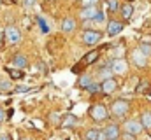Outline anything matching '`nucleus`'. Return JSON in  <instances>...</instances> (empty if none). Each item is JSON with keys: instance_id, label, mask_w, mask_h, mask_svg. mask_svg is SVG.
Instances as JSON below:
<instances>
[{"instance_id": "obj_25", "label": "nucleus", "mask_w": 151, "mask_h": 140, "mask_svg": "<svg viewBox=\"0 0 151 140\" xmlns=\"http://www.w3.org/2000/svg\"><path fill=\"white\" fill-rule=\"evenodd\" d=\"M107 5H109V9H111V11H118V7H119L118 0H107Z\"/></svg>"}, {"instance_id": "obj_15", "label": "nucleus", "mask_w": 151, "mask_h": 140, "mask_svg": "<svg viewBox=\"0 0 151 140\" xmlns=\"http://www.w3.org/2000/svg\"><path fill=\"white\" fill-rule=\"evenodd\" d=\"M119 11H121V16H123L125 19H130V18L134 16V7H132L130 4L121 5V7H119Z\"/></svg>"}, {"instance_id": "obj_3", "label": "nucleus", "mask_w": 151, "mask_h": 140, "mask_svg": "<svg viewBox=\"0 0 151 140\" xmlns=\"http://www.w3.org/2000/svg\"><path fill=\"white\" fill-rule=\"evenodd\" d=\"M130 110V104L127 100H114L111 105V116L116 119H123Z\"/></svg>"}, {"instance_id": "obj_23", "label": "nucleus", "mask_w": 151, "mask_h": 140, "mask_svg": "<svg viewBox=\"0 0 151 140\" xmlns=\"http://www.w3.org/2000/svg\"><path fill=\"white\" fill-rule=\"evenodd\" d=\"M9 74H11V77H14V79H21V77L25 75L21 70H14V69H9Z\"/></svg>"}, {"instance_id": "obj_14", "label": "nucleus", "mask_w": 151, "mask_h": 140, "mask_svg": "<svg viewBox=\"0 0 151 140\" xmlns=\"http://www.w3.org/2000/svg\"><path fill=\"white\" fill-rule=\"evenodd\" d=\"M12 65L19 70L27 69V67H28V60H27V56H23V54H16V56L12 58Z\"/></svg>"}, {"instance_id": "obj_21", "label": "nucleus", "mask_w": 151, "mask_h": 140, "mask_svg": "<svg viewBox=\"0 0 151 140\" xmlns=\"http://www.w3.org/2000/svg\"><path fill=\"white\" fill-rule=\"evenodd\" d=\"M139 49L146 54V56H151V44H146V42H141V46H139Z\"/></svg>"}, {"instance_id": "obj_36", "label": "nucleus", "mask_w": 151, "mask_h": 140, "mask_svg": "<svg viewBox=\"0 0 151 140\" xmlns=\"http://www.w3.org/2000/svg\"><path fill=\"white\" fill-rule=\"evenodd\" d=\"M23 140H28V139H23Z\"/></svg>"}, {"instance_id": "obj_9", "label": "nucleus", "mask_w": 151, "mask_h": 140, "mask_svg": "<svg viewBox=\"0 0 151 140\" xmlns=\"http://www.w3.org/2000/svg\"><path fill=\"white\" fill-rule=\"evenodd\" d=\"M121 30H123V23H121V21L111 19V21L107 23V35H109V37H116Z\"/></svg>"}, {"instance_id": "obj_17", "label": "nucleus", "mask_w": 151, "mask_h": 140, "mask_svg": "<svg viewBox=\"0 0 151 140\" xmlns=\"http://www.w3.org/2000/svg\"><path fill=\"white\" fill-rule=\"evenodd\" d=\"M77 84H79V88L88 89L93 82H91V77H90V75H81V77H79V81H77Z\"/></svg>"}, {"instance_id": "obj_19", "label": "nucleus", "mask_w": 151, "mask_h": 140, "mask_svg": "<svg viewBox=\"0 0 151 140\" xmlns=\"http://www.w3.org/2000/svg\"><path fill=\"white\" fill-rule=\"evenodd\" d=\"M99 74H100V79H102V81H107V79H113V74H114V72L111 69H104V67H102Z\"/></svg>"}, {"instance_id": "obj_24", "label": "nucleus", "mask_w": 151, "mask_h": 140, "mask_svg": "<svg viewBox=\"0 0 151 140\" xmlns=\"http://www.w3.org/2000/svg\"><path fill=\"white\" fill-rule=\"evenodd\" d=\"M37 21H39V25H40V30H42V34H47V32H49V26L46 25V21H44L42 18H39Z\"/></svg>"}, {"instance_id": "obj_10", "label": "nucleus", "mask_w": 151, "mask_h": 140, "mask_svg": "<svg viewBox=\"0 0 151 140\" xmlns=\"http://www.w3.org/2000/svg\"><path fill=\"white\" fill-rule=\"evenodd\" d=\"M111 70H113L114 74H125L127 70H128V65H127V61L125 60H114L113 63H111Z\"/></svg>"}, {"instance_id": "obj_27", "label": "nucleus", "mask_w": 151, "mask_h": 140, "mask_svg": "<svg viewBox=\"0 0 151 140\" xmlns=\"http://www.w3.org/2000/svg\"><path fill=\"white\" fill-rule=\"evenodd\" d=\"M88 91H90L91 95H95V93H99V91H100V84H91V86L88 88Z\"/></svg>"}, {"instance_id": "obj_11", "label": "nucleus", "mask_w": 151, "mask_h": 140, "mask_svg": "<svg viewBox=\"0 0 151 140\" xmlns=\"http://www.w3.org/2000/svg\"><path fill=\"white\" fill-rule=\"evenodd\" d=\"M104 131H106V135H107V139H109V140L119 139V126H118V124H114V123L107 124Z\"/></svg>"}, {"instance_id": "obj_35", "label": "nucleus", "mask_w": 151, "mask_h": 140, "mask_svg": "<svg viewBox=\"0 0 151 140\" xmlns=\"http://www.w3.org/2000/svg\"><path fill=\"white\" fill-rule=\"evenodd\" d=\"M0 39H2V34H0Z\"/></svg>"}, {"instance_id": "obj_33", "label": "nucleus", "mask_w": 151, "mask_h": 140, "mask_svg": "<svg viewBox=\"0 0 151 140\" xmlns=\"http://www.w3.org/2000/svg\"><path fill=\"white\" fill-rule=\"evenodd\" d=\"M4 119H5V110H4V109H0V123H2Z\"/></svg>"}, {"instance_id": "obj_34", "label": "nucleus", "mask_w": 151, "mask_h": 140, "mask_svg": "<svg viewBox=\"0 0 151 140\" xmlns=\"http://www.w3.org/2000/svg\"><path fill=\"white\" fill-rule=\"evenodd\" d=\"M16 91H18V93H19V91H28V88H25V86H18Z\"/></svg>"}, {"instance_id": "obj_7", "label": "nucleus", "mask_w": 151, "mask_h": 140, "mask_svg": "<svg viewBox=\"0 0 151 140\" xmlns=\"http://www.w3.org/2000/svg\"><path fill=\"white\" fill-rule=\"evenodd\" d=\"M100 39H102V34H100V32L86 30V32L83 34V42H84L86 46H95V44H97Z\"/></svg>"}, {"instance_id": "obj_20", "label": "nucleus", "mask_w": 151, "mask_h": 140, "mask_svg": "<svg viewBox=\"0 0 151 140\" xmlns=\"http://www.w3.org/2000/svg\"><path fill=\"white\" fill-rule=\"evenodd\" d=\"M99 135H100V131H97V130H88V131L84 133V140H99Z\"/></svg>"}, {"instance_id": "obj_26", "label": "nucleus", "mask_w": 151, "mask_h": 140, "mask_svg": "<svg viewBox=\"0 0 151 140\" xmlns=\"http://www.w3.org/2000/svg\"><path fill=\"white\" fill-rule=\"evenodd\" d=\"M99 0H81V4H83V7H95V4H97Z\"/></svg>"}, {"instance_id": "obj_8", "label": "nucleus", "mask_w": 151, "mask_h": 140, "mask_svg": "<svg viewBox=\"0 0 151 140\" xmlns=\"http://www.w3.org/2000/svg\"><path fill=\"white\" fill-rule=\"evenodd\" d=\"M116 88H118V82L114 79H107V81L100 82V93H104V95H111Z\"/></svg>"}, {"instance_id": "obj_12", "label": "nucleus", "mask_w": 151, "mask_h": 140, "mask_svg": "<svg viewBox=\"0 0 151 140\" xmlns=\"http://www.w3.org/2000/svg\"><path fill=\"white\" fill-rule=\"evenodd\" d=\"M141 124H142V128L144 130H148V133H151V110H144L142 114H141Z\"/></svg>"}, {"instance_id": "obj_1", "label": "nucleus", "mask_w": 151, "mask_h": 140, "mask_svg": "<svg viewBox=\"0 0 151 140\" xmlns=\"http://www.w3.org/2000/svg\"><path fill=\"white\" fill-rule=\"evenodd\" d=\"M99 54H100V51H99V49L86 53V54L83 56V60H81L77 65H74V67H72V72H74V74H81V72H83V69H86L88 65H91V63H95V61L99 60Z\"/></svg>"}, {"instance_id": "obj_37", "label": "nucleus", "mask_w": 151, "mask_h": 140, "mask_svg": "<svg viewBox=\"0 0 151 140\" xmlns=\"http://www.w3.org/2000/svg\"><path fill=\"white\" fill-rule=\"evenodd\" d=\"M114 140H118V139H114Z\"/></svg>"}, {"instance_id": "obj_6", "label": "nucleus", "mask_w": 151, "mask_h": 140, "mask_svg": "<svg viewBox=\"0 0 151 140\" xmlns=\"http://www.w3.org/2000/svg\"><path fill=\"white\" fill-rule=\"evenodd\" d=\"M132 61H134L139 69H144V67L148 65V56H146L139 47H137V49H134V51H132Z\"/></svg>"}, {"instance_id": "obj_2", "label": "nucleus", "mask_w": 151, "mask_h": 140, "mask_svg": "<svg viewBox=\"0 0 151 140\" xmlns=\"http://www.w3.org/2000/svg\"><path fill=\"white\" fill-rule=\"evenodd\" d=\"M109 116H111V110H107V107L102 105V104H97V105H93V107L90 109V117H91L93 121H97V123L107 121Z\"/></svg>"}, {"instance_id": "obj_28", "label": "nucleus", "mask_w": 151, "mask_h": 140, "mask_svg": "<svg viewBox=\"0 0 151 140\" xmlns=\"http://www.w3.org/2000/svg\"><path fill=\"white\" fill-rule=\"evenodd\" d=\"M104 19H106V14H104V12H99V14L95 16V19H93V21H97V23H102Z\"/></svg>"}, {"instance_id": "obj_32", "label": "nucleus", "mask_w": 151, "mask_h": 140, "mask_svg": "<svg viewBox=\"0 0 151 140\" xmlns=\"http://www.w3.org/2000/svg\"><path fill=\"white\" fill-rule=\"evenodd\" d=\"M99 140H109V139H107V135H106V131H100V135H99Z\"/></svg>"}, {"instance_id": "obj_22", "label": "nucleus", "mask_w": 151, "mask_h": 140, "mask_svg": "<svg viewBox=\"0 0 151 140\" xmlns=\"http://www.w3.org/2000/svg\"><path fill=\"white\" fill-rule=\"evenodd\" d=\"M0 91L4 93H7V91H11V81H0Z\"/></svg>"}, {"instance_id": "obj_18", "label": "nucleus", "mask_w": 151, "mask_h": 140, "mask_svg": "<svg viewBox=\"0 0 151 140\" xmlns=\"http://www.w3.org/2000/svg\"><path fill=\"white\" fill-rule=\"evenodd\" d=\"M76 123H77V117L72 116V114H67L65 119L62 121V126H63V128H70V126H74Z\"/></svg>"}, {"instance_id": "obj_31", "label": "nucleus", "mask_w": 151, "mask_h": 140, "mask_svg": "<svg viewBox=\"0 0 151 140\" xmlns=\"http://www.w3.org/2000/svg\"><path fill=\"white\" fill-rule=\"evenodd\" d=\"M25 5L27 7H32V5H35V0H25Z\"/></svg>"}, {"instance_id": "obj_29", "label": "nucleus", "mask_w": 151, "mask_h": 140, "mask_svg": "<svg viewBox=\"0 0 151 140\" xmlns=\"http://www.w3.org/2000/svg\"><path fill=\"white\" fill-rule=\"evenodd\" d=\"M121 139H123V140H135V135H132V133H127V131H125Z\"/></svg>"}, {"instance_id": "obj_5", "label": "nucleus", "mask_w": 151, "mask_h": 140, "mask_svg": "<svg viewBox=\"0 0 151 140\" xmlns=\"http://www.w3.org/2000/svg\"><path fill=\"white\" fill-rule=\"evenodd\" d=\"M4 35H5V40H7L9 44H18V42L21 40V34H19V30H18L16 26H7L5 32H4Z\"/></svg>"}, {"instance_id": "obj_4", "label": "nucleus", "mask_w": 151, "mask_h": 140, "mask_svg": "<svg viewBox=\"0 0 151 140\" xmlns=\"http://www.w3.org/2000/svg\"><path fill=\"white\" fill-rule=\"evenodd\" d=\"M123 128H125L127 133H132V135H139L144 130L142 124H141V121H135V119H127L125 124H123Z\"/></svg>"}, {"instance_id": "obj_16", "label": "nucleus", "mask_w": 151, "mask_h": 140, "mask_svg": "<svg viewBox=\"0 0 151 140\" xmlns=\"http://www.w3.org/2000/svg\"><path fill=\"white\" fill-rule=\"evenodd\" d=\"M74 28H76V21L72 19V18H65L63 23H62V30L69 34V32H72Z\"/></svg>"}, {"instance_id": "obj_30", "label": "nucleus", "mask_w": 151, "mask_h": 140, "mask_svg": "<svg viewBox=\"0 0 151 140\" xmlns=\"http://www.w3.org/2000/svg\"><path fill=\"white\" fill-rule=\"evenodd\" d=\"M0 140H12V137H11L9 133H2V135H0Z\"/></svg>"}, {"instance_id": "obj_38", "label": "nucleus", "mask_w": 151, "mask_h": 140, "mask_svg": "<svg viewBox=\"0 0 151 140\" xmlns=\"http://www.w3.org/2000/svg\"><path fill=\"white\" fill-rule=\"evenodd\" d=\"M150 95H151V91H150Z\"/></svg>"}, {"instance_id": "obj_13", "label": "nucleus", "mask_w": 151, "mask_h": 140, "mask_svg": "<svg viewBox=\"0 0 151 140\" xmlns=\"http://www.w3.org/2000/svg\"><path fill=\"white\" fill-rule=\"evenodd\" d=\"M100 11H97V7H84L83 11H81V18L83 19H95V16L99 14Z\"/></svg>"}]
</instances>
